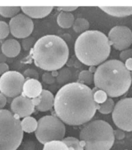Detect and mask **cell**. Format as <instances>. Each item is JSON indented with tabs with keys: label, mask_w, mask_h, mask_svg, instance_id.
Returning a JSON list of instances; mask_svg holds the SVG:
<instances>
[{
	"label": "cell",
	"mask_w": 132,
	"mask_h": 150,
	"mask_svg": "<svg viewBox=\"0 0 132 150\" xmlns=\"http://www.w3.org/2000/svg\"><path fill=\"white\" fill-rule=\"evenodd\" d=\"M97 105L92 89L78 82L63 86L54 96L56 116L68 125L78 126L90 122L97 110Z\"/></svg>",
	"instance_id": "cell-1"
},
{
	"label": "cell",
	"mask_w": 132,
	"mask_h": 150,
	"mask_svg": "<svg viewBox=\"0 0 132 150\" xmlns=\"http://www.w3.org/2000/svg\"><path fill=\"white\" fill-rule=\"evenodd\" d=\"M95 87L103 90L108 97H119L128 92L132 83L131 72L124 63L111 59L96 68L94 73Z\"/></svg>",
	"instance_id": "cell-2"
},
{
	"label": "cell",
	"mask_w": 132,
	"mask_h": 150,
	"mask_svg": "<svg viewBox=\"0 0 132 150\" xmlns=\"http://www.w3.org/2000/svg\"><path fill=\"white\" fill-rule=\"evenodd\" d=\"M30 54L36 66L47 72H54L66 64L69 49L61 38L46 35L37 40Z\"/></svg>",
	"instance_id": "cell-3"
},
{
	"label": "cell",
	"mask_w": 132,
	"mask_h": 150,
	"mask_svg": "<svg viewBox=\"0 0 132 150\" xmlns=\"http://www.w3.org/2000/svg\"><path fill=\"white\" fill-rule=\"evenodd\" d=\"M111 52L109 39L103 32L87 30L81 34L75 43V53L81 63L88 66L100 65L107 61Z\"/></svg>",
	"instance_id": "cell-4"
},
{
	"label": "cell",
	"mask_w": 132,
	"mask_h": 150,
	"mask_svg": "<svg viewBox=\"0 0 132 150\" xmlns=\"http://www.w3.org/2000/svg\"><path fill=\"white\" fill-rule=\"evenodd\" d=\"M79 139L85 150H110L115 140L112 126L103 120L88 122L82 128Z\"/></svg>",
	"instance_id": "cell-5"
},
{
	"label": "cell",
	"mask_w": 132,
	"mask_h": 150,
	"mask_svg": "<svg viewBox=\"0 0 132 150\" xmlns=\"http://www.w3.org/2000/svg\"><path fill=\"white\" fill-rule=\"evenodd\" d=\"M23 138L20 117L9 110H0V150H16Z\"/></svg>",
	"instance_id": "cell-6"
},
{
	"label": "cell",
	"mask_w": 132,
	"mask_h": 150,
	"mask_svg": "<svg viewBox=\"0 0 132 150\" xmlns=\"http://www.w3.org/2000/svg\"><path fill=\"white\" fill-rule=\"evenodd\" d=\"M65 132V124L58 117L47 115L38 120L35 136L40 143L44 145L49 142L62 141Z\"/></svg>",
	"instance_id": "cell-7"
},
{
	"label": "cell",
	"mask_w": 132,
	"mask_h": 150,
	"mask_svg": "<svg viewBox=\"0 0 132 150\" xmlns=\"http://www.w3.org/2000/svg\"><path fill=\"white\" fill-rule=\"evenodd\" d=\"M112 119L119 129L132 132V97L121 99L115 104Z\"/></svg>",
	"instance_id": "cell-8"
},
{
	"label": "cell",
	"mask_w": 132,
	"mask_h": 150,
	"mask_svg": "<svg viewBox=\"0 0 132 150\" xmlns=\"http://www.w3.org/2000/svg\"><path fill=\"white\" fill-rule=\"evenodd\" d=\"M25 77L16 71H9L0 76V93L6 97L16 98L22 94Z\"/></svg>",
	"instance_id": "cell-9"
},
{
	"label": "cell",
	"mask_w": 132,
	"mask_h": 150,
	"mask_svg": "<svg viewBox=\"0 0 132 150\" xmlns=\"http://www.w3.org/2000/svg\"><path fill=\"white\" fill-rule=\"evenodd\" d=\"M110 45L118 51L129 48L132 44V32L130 28L125 26H116L110 30L108 34Z\"/></svg>",
	"instance_id": "cell-10"
},
{
	"label": "cell",
	"mask_w": 132,
	"mask_h": 150,
	"mask_svg": "<svg viewBox=\"0 0 132 150\" xmlns=\"http://www.w3.org/2000/svg\"><path fill=\"white\" fill-rule=\"evenodd\" d=\"M9 31L16 38L25 39L31 34L34 30V22L25 14L19 13L11 18L9 21Z\"/></svg>",
	"instance_id": "cell-11"
},
{
	"label": "cell",
	"mask_w": 132,
	"mask_h": 150,
	"mask_svg": "<svg viewBox=\"0 0 132 150\" xmlns=\"http://www.w3.org/2000/svg\"><path fill=\"white\" fill-rule=\"evenodd\" d=\"M10 108L13 113L21 118L30 116L34 112L35 108L32 100L22 95L13 99Z\"/></svg>",
	"instance_id": "cell-12"
},
{
	"label": "cell",
	"mask_w": 132,
	"mask_h": 150,
	"mask_svg": "<svg viewBox=\"0 0 132 150\" xmlns=\"http://www.w3.org/2000/svg\"><path fill=\"white\" fill-rule=\"evenodd\" d=\"M34 108L41 112H45L52 110L54 108V96L48 90H43L40 96L32 100Z\"/></svg>",
	"instance_id": "cell-13"
},
{
	"label": "cell",
	"mask_w": 132,
	"mask_h": 150,
	"mask_svg": "<svg viewBox=\"0 0 132 150\" xmlns=\"http://www.w3.org/2000/svg\"><path fill=\"white\" fill-rule=\"evenodd\" d=\"M42 91V85L37 79H28L23 84L22 96L33 100L40 96Z\"/></svg>",
	"instance_id": "cell-14"
},
{
	"label": "cell",
	"mask_w": 132,
	"mask_h": 150,
	"mask_svg": "<svg viewBox=\"0 0 132 150\" xmlns=\"http://www.w3.org/2000/svg\"><path fill=\"white\" fill-rule=\"evenodd\" d=\"M53 6H21L20 9L30 18L40 19L48 16L53 10Z\"/></svg>",
	"instance_id": "cell-15"
},
{
	"label": "cell",
	"mask_w": 132,
	"mask_h": 150,
	"mask_svg": "<svg viewBox=\"0 0 132 150\" xmlns=\"http://www.w3.org/2000/svg\"><path fill=\"white\" fill-rule=\"evenodd\" d=\"M20 44L15 39L6 40L2 45V53L8 58H15L20 54Z\"/></svg>",
	"instance_id": "cell-16"
},
{
	"label": "cell",
	"mask_w": 132,
	"mask_h": 150,
	"mask_svg": "<svg viewBox=\"0 0 132 150\" xmlns=\"http://www.w3.org/2000/svg\"><path fill=\"white\" fill-rule=\"evenodd\" d=\"M103 12L116 17H124L132 15V6H100Z\"/></svg>",
	"instance_id": "cell-17"
},
{
	"label": "cell",
	"mask_w": 132,
	"mask_h": 150,
	"mask_svg": "<svg viewBox=\"0 0 132 150\" xmlns=\"http://www.w3.org/2000/svg\"><path fill=\"white\" fill-rule=\"evenodd\" d=\"M75 22V17L73 14L66 12H61L57 17V23L61 28L68 29L72 27Z\"/></svg>",
	"instance_id": "cell-18"
},
{
	"label": "cell",
	"mask_w": 132,
	"mask_h": 150,
	"mask_svg": "<svg viewBox=\"0 0 132 150\" xmlns=\"http://www.w3.org/2000/svg\"><path fill=\"white\" fill-rule=\"evenodd\" d=\"M21 127L23 132L26 133L35 132L37 128V121L31 116L27 117L21 121Z\"/></svg>",
	"instance_id": "cell-19"
},
{
	"label": "cell",
	"mask_w": 132,
	"mask_h": 150,
	"mask_svg": "<svg viewBox=\"0 0 132 150\" xmlns=\"http://www.w3.org/2000/svg\"><path fill=\"white\" fill-rule=\"evenodd\" d=\"M73 30L76 33H84V32L89 30L90 28V23L85 18H77L75 20V22L72 25Z\"/></svg>",
	"instance_id": "cell-20"
},
{
	"label": "cell",
	"mask_w": 132,
	"mask_h": 150,
	"mask_svg": "<svg viewBox=\"0 0 132 150\" xmlns=\"http://www.w3.org/2000/svg\"><path fill=\"white\" fill-rule=\"evenodd\" d=\"M72 79V72L68 68H62L56 77L57 83L60 85H66Z\"/></svg>",
	"instance_id": "cell-21"
},
{
	"label": "cell",
	"mask_w": 132,
	"mask_h": 150,
	"mask_svg": "<svg viewBox=\"0 0 132 150\" xmlns=\"http://www.w3.org/2000/svg\"><path fill=\"white\" fill-rule=\"evenodd\" d=\"M62 142L66 144L69 150H84V147L81 143L80 140L75 137L69 136L64 138Z\"/></svg>",
	"instance_id": "cell-22"
},
{
	"label": "cell",
	"mask_w": 132,
	"mask_h": 150,
	"mask_svg": "<svg viewBox=\"0 0 132 150\" xmlns=\"http://www.w3.org/2000/svg\"><path fill=\"white\" fill-rule=\"evenodd\" d=\"M20 9V6H0V15L6 18H13L18 15Z\"/></svg>",
	"instance_id": "cell-23"
},
{
	"label": "cell",
	"mask_w": 132,
	"mask_h": 150,
	"mask_svg": "<svg viewBox=\"0 0 132 150\" xmlns=\"http://www.w3.org/2000/svg\"><path fill=\"white\" fill-rule=\"evenodd\" d=\"M114 106H115V103H114V101L113 100V99L110 98V97H108L106 102H104L102 104H98L97 105V110L100 114H109L113 112Z\"/></svg>",
	"instance_id": "cell-24"
},
{
	"label": "cell",
	"mask_w": 132,
	"mask_h": 150,
	"mask_svg": "<svg viewBox=\"0 0 132 150\" xmlns=\"http://www.w3.org/2000/svg\"><path fill=\"white\" fill-rule=\"evenodd\" d=\"M94 82V74H92L89 70H83L78 75V83L85 86L91 85Z\"/></svg>",
	"instance_id": "cell-25"
},
{
	"label": "cell",
	"mask_w": 132,
	"mask_h": 150,
	"mask_svg": "<svg viewBox=\"0 0 132 150\" xmlns=\"http://www.w3.org/2000/svg\"><path fill=\"white\" fill-rule=\"evenodd\" d=\"M43 150H69L62 141H52L44 145Z\"/></svg>",
	"instance_id": "cell-26"
},
{
	"label": "cell",
	"mask_w": 132,
	"mask_h": 150,
	"mask_svg": "<svg viewBox=\"0 0 132 150\" xmlns=\"http://www.w3.org/2000/svg\"><path fill=\"white\" fill-rule=\"evenodd\" d=\"M92 93H93L94 101L97 104H102V103L106 102V100H107V94L104 91H103V90H99L96 87H94L93 90H92Z\"/></svg>",
	"instance_id": "cell-27"
},
{
	"label": "cell",
	"mask_w": 132,
	"mask_h": 150,
	"mask_svg": "<svg viewBox=\"0 0 132 150\" xmlns=\"http://www.w3.org/2000/svg\"><path fill=\"white\" fill-rule=\"evenodd\" d=\"M9 27L4 21H0V40L5 39L9 36Z\"/></svg>",
	"instance_id": "cell-28"
},
{
	"label": "cell",
	"mask_w": 132,
	"mask_h": 150,
	"mask_svg": "<svg viewBox=\"0 0 132 150\" xmlns=\"http://www.w3.org/2000/svg\"><path fill=\"white\" fill-rule=\"evenodd\" d=\"M35 43H36V41H35L34 38H32V37L31 38H30V37H28V38H25V39L23 40V47L24 50H26V51H29L32 47H34Z\"/></svg>",
	"instance_id": "cell-29"
},
{
	"label": "cell",
	"mask_w": 132,
	"mask_h": 150,
	"mask_svg": "<svg viewBox=\"0 0 132 150\" xmlns=\"http://www.w3.org/2000/svg\"><path fill=\"white\" fill-rule=\"evenodd\" d=\"M42 80L43 82L44 83H46V84L52 85V84H54V83L56 82V78L53 77L52 73L45 72V73H44L42 76Z\"/></svg>",
	"instance_id": "cell-30"
},
{
	"label": "cell",
	"mask_w": 132,
	"mask_h": 150,
	"mask_svg": "<svg viewBox=\"0 0 132 150\" xmlns=\"http://www.w3.org/2000/svg\"><path fill=\"white\" fill-rule=\"evenodd\" d=\"M120 58H121V62H125L126 61L129 59V58H132V49L131 48H128L122 51L120 54Z\"/></svg>",
	"instance_id": "cell-31"
},
{
	"label": "cell",
	"mask_w": 132,
	"mask_h": 150,
	"mask_svg": "<svg viewBox=\"0 0 132 150\" xmlns=\"http://www.w3.org/2000/svg\"><path fill=\"white\" fill-rule=\"evenodd\" d=\"M23 76L25 77H28L30 79H39V75L36 70L33 69H27L23 73Z\"/></svg>",
	"instance_id": "cell-32"
},
{
	"label": "cell",
	"mask_w": 132,
	"mask_h": 150,
	"mask_svg": "<svg viewBox=\"0 0 132 150\" xmlns=\"http://www.w3.org/2000/svg\"><path fill=\"white\" fill-rule=\"evenodd\" d=\"M114 139H117V140H122L125 137V134H124V131L121 130L119 128L116 129V130H114Z\"/></svg>",
	"instance_id": "cell-33"
},
{
	"label": "cell",
	"mask_w": 132,
	"mask_h": 150,
	"mask_svg": "<svg viewBox=\"0 0 132 150\" xmlns=\"http://www.w3.org/2000/svg\"><path fill=\"white\" fill-rule=\"evenodd\" d=\"M9 67L6 63L0 62V76H2L6 72H9Z\"/></svg>",
	"instance_id": "cell-34"
},
{
	"label": "cell",
	"mask_w": 132,
	"mask_h": 150,
	"mask_svg": "<svg viewBox=\"0 0 132 150\" xmlns=\"http://www.w3.org/2000/svg\"><path fill=\"white\" fill-rule=\"evenodd\" d=\"M58 10H61L62 12H66V13H70V12L74 11L78 7L77 6H58L57 7Z\"/></svg>",
	"instance_id": "cell-35"
},
{
	"label": "cell",
	"mask_w": 132,
	"mask_h": 150,
	"mask_svg": "<svg viewBox=\"0 0 132 150\" xmlns=\"http://www.w3.org/2000/svg\"><path fill=\"white\" fill-rule=\"evenodd\" d=\"M7 103V99L6 97L3 95L2 93H0V110L5 108V106L6 105Z\"/></svg>",
	"instance_id": "cell-36"
},
{
	"label": "cell",
	"mask_w": 132,
	"mask_h": 150,
	"mask_svg": "<svg viewBox=\"0 0 132 150\" xmlns=\"http://www.w3.org/2000/svg\"><path fill=\"white\" fill-rule=\"evenodd\" d=\"M124 65L129 72H132V58H129L126 61L124 62Z\"/></svg>",
	"instance_id": "cell-37"
},
{
	"label": "cell",
	"mask_w": 132,
	"mask_h": 150,
	"mask_svg": "<svg viewBox=\"0 0 132 150\" xmlns=\"http://www.w3.org/2000/svg\"><path fill=\"white\" fill-rule=\"evenodd\" d=\"M96 71V66H90V69H89V72H90L92 74H94Z\"/></svg>",
	"instance_id": "cell-38"
},
{
	"label": "cell",
	"mask_w": 132,
	"mask_h": 150,
	"mask_svg": "<svg viewBox=\"0 0 132 150\" xmlns=\"http://www.w3.org/2000/svg\"><path fill=\"white\" fill-rule=\"evenodd\" d=\"M52 75L53 77H54V78H55V77H57V76H58V71H54V72H52Z\"/></svg>",
	"instance_id": "cell-39"
},
{
	"label": "cell",
	"mask_w": 132,
	"mask_h": 150,
	"mask_svg": "<svg viewBox=\"0 0 132 150\" xmlns=\"http://www.w3.org/2000/svg\"><path fill=\"white\" fill-rule=\"evenodd\" d=\"M131 78H132V72H131Z\"/></svg>",
	"instance_id": "cell-40"
}]
</instances>
